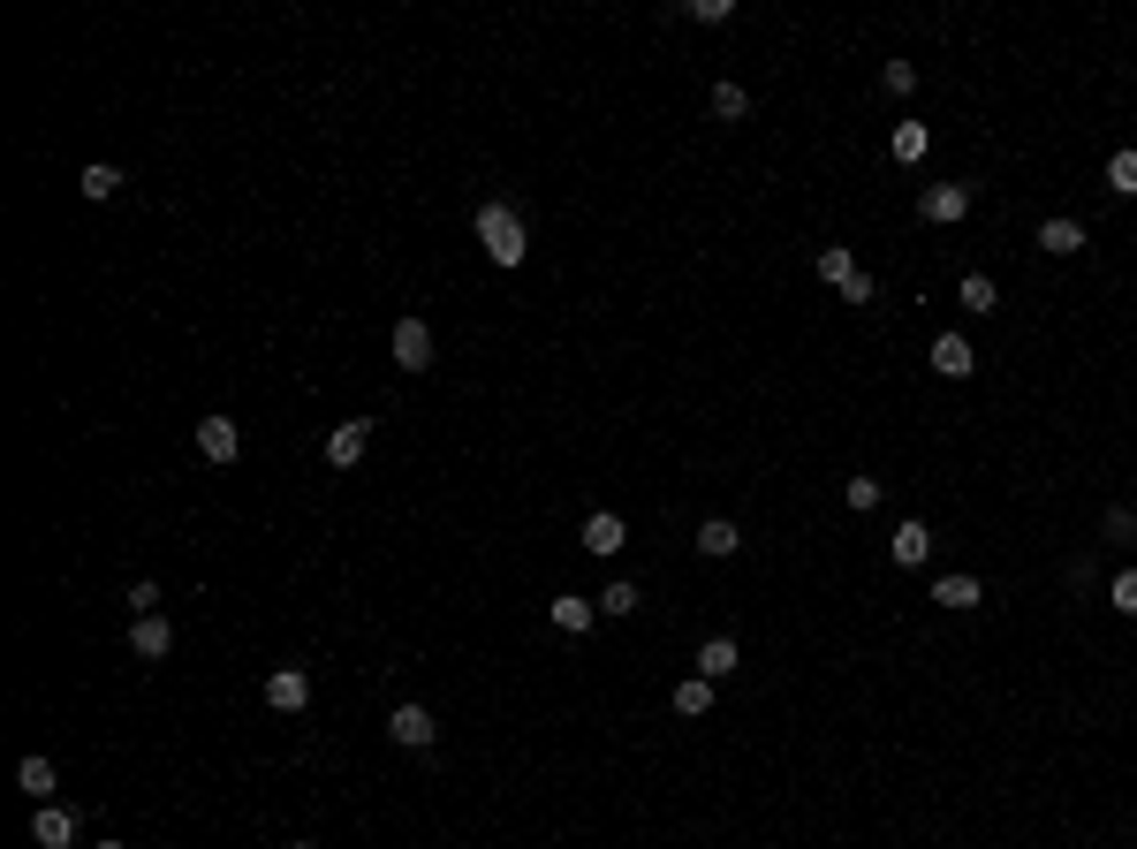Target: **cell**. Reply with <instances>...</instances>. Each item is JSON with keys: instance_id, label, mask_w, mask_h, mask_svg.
Here are the masks:
<instances>
[{"instance_id": "6da1fadb", "label": "cell", "mask_w": 1137, "mask_h": 849, "mask_svg": "<svg viewBox=\"0 0 1137 849\" xmlns=\"http://www.w3.org/2000/svg\"><path fill=\"white\" fill-rule=\"evenodd\" d=\"M470 228H478V243H486L493 266H523V251H531V228H523V212L508 206V198H486Z\"/></svg>"}, {"instance_id": "7a4b0ae2", "label": "cell", "mask_w": 1137, "mask_h": 849, "mask_svg": "<svg viewBox=\"0 0 1137 849\" xmlns=\"http://www.w3.org/2000/svg\"><path fill=\"white\" fill-rule=\"evenodd\" d=\"M198 456H206V463H236V456H243V425L220 418V410L198 418Z\"/></svg>"}, {"instance_id": "3957f363", "label": "cell", "mask_w": 1137, "mask_h": 849, "mask_svg": "<svg viewBox=\"0 0 1137 849\" xmlns=\"http://www.w3.org/2000/svg\"><path fill=\"white\" fill-rule=\"evenodd\" d=\"M365 448H372V425H365V418H349V425L327 432V463H335V470H357V463H365Z\"/></svg>"}, {"instance_id": "277c9868", "label": "cell", "mask_w": 1137, "mask_h": 849, "mask_svg": "<svg viewBox=\"0 0 1137 849\" xmlns=\"http://www.w3.org/2000/svg\"><path fill=\"white\" fill-rule=\"evenodd\" d=\"M395 364L402 372H425L432 364V327L425 319H395Z\"/></svg>"}, {"instance_id": "5b68a950", "label": "cell", "mask_w": 1137, "mask_h": 849, "mask_svg": "<svg viewBox=\"0 0 1137 849\" xmlns=\"http://www.w3.org/2000/svg\"><path fill=\"white\" fill-rule=\"evenodd\" d=\"M266 706H273V713H303V706H311V676H303V668H273V676H266Z\"/></svg>"}, {"instance_id": "8992f818", "label": "cell", "mask_w": 1137, "mask_h": 849, "mask_svg": "<svg viewBox=\"0 0 1137 849\" xmlns=\"http://www.w3.org/2000/svg\"><path fill=\"white\" fill-rule=\"evenodd\" d=\"M129 652H137V660H168V652H174V622H168V615H137Z\"/></svg>"}, {"instance_id": "52a82bcc", "label": "cell", "mask_w": 1137, "mask_h": 849, "mask_svg": "<svg viewBox=\"0 0 1137 849\" xmlns=\"http://www.w3.org/2000/svg\"><path fill=\"white\" fill-rule=\"evenodd\" d=\"M387 736H395L402 751H425L440 728H432V713H425V706H395V713H387Z\"/></svg>"}, {"instance_id": "ba28073f", "label": "cell", "mask_w": 1137, "mask_h": 849, "mask_svg": "<svg viewBox=\"0 0 1137 849\" xmlns=\"http://www.w3.org/2000/svg\"><path fill=\"white\" fill-rule=\"evenodd\" d=\"M31 842H39V849H69V842H77V811H69V805H39Z\"/></svg>"}, {"instance_id": "9c48e42d", "label": "cell", "mask_w": 1137, "mask_h": 849, "mask_svg": "<svg viewBox=\"0 0 1137 849\" xmlns=\"http://www.w3.org/2000/svg\"><path fill=\"white\" fill-rule=\"evenodd\" d=\"M918 212H926V220H964V212H970V182H932L926 198H918Z\"/></svg>"}, {"instance_id": "30bf717a", "label": "cell", "mask_w": 1137, "mask_h": 849, "mask_svg": "<svg viewBox=\"0 0 1137 849\" xmlns=\"http://www.w3.org/2000/svg\"><path fill=\"white\" fill-rule=\"evenodd\" d=\"M932 372H940V380H970V372H978L970 341L964 334H940V341H932Z\"/></svg>"}, {"instance_id": "8fae6325", "label": "cell", "mask_w": 1137, "mask_h": 849, "mask_svg": "<svg viewBox=\"0 0 1137 849\" xmlns=\"http://www.w3.org/2000/svg\"><path fill=\"white\" fill-rule=\"evenodd\" d=\"M1039 251H1047V258H1077V251H1085V220H1061V212H1054L1047 228H1039Z\"/></svg>"}, {"instance_id": "7c38bea8", "label": "cell", "mask_w": 1137, "mask_h": 849, "mask_svg": "<svg viewBox=\"0 0 1137 849\" xmlns=\"http://www.w3.org/2000/svg\"><path fill=\"white\" fill-rule=\"evenodd\" d=\"M547 615H553V630L585 637V630H591V615H599V599H585V592H561V599L547 607Z\"/></svg>"}, {"instance_id": "4fadbf2b", "label": "cell", "mask_w": 1137, "mask_h": 849, "mask_svg": "<svg viewBox=\"0 0 1137 849\" xmlns=\"http://www.w3.org/2000/svg\"><path fill=\"white\" fill-rule=\"evenodd\" d=\"M736 547H744V531H736L728 516H706V523H698V553H706V561H728Z\"/></svg>"}, {"instance_id": "5bb4252c", "label": "cell", "mask_w": 1137, "mask_h": 849, "mask_svg": "<svg viewBox=\"0 0 1137 849\" xmlns=\"http://www.w3.org/2000/svg\"><path fill=\"white\" fill-rule=\"evenodd\" d=\"M622 539H630V531H622V516H615V509H591L585 516V547L591 553H622Z\"/></svg>"}, {"instance_id": "9a60e30c", "label": "cell", "mask_w": 1137, "mask_h": 849, "mask_svg": "<svg viewBox=\"0 0 1137 849\" xmlns=\"http://www.w3.org/2000/svg\"><path fill=\"white\" fill-rule=\"evenodd\" d=\"M736 660H744V652H736V637H706V645H698V676H706V682L736 676Z\"/></svg>"}, {"instance_id": "2e32d148", "label": "cell", "mask_w": 1137, "mask_h": 849, "mask_svg": "<svg viewBox=\"0 0 1137 849\" xmlns=\"http://www.w3.org/2000/svg\"><path fill=\"white\" fill-rule=\"evenodd\" d=\"M978 599H986L978 577H932V607H956V615H964V607H978Z\"/></svg>"}, {"instance_id": "e0dca14e", "label": "cell", "mask_w": 1137, "mask_h": 849, "mask_svg": "<svg viewBox=\"0 0 1137 849\" xmlns=\"http://www.w3.org/2000/svg\"><path fill=\"white\" fill-rule=\"evenodd\" d=\"M926 553H932V531H926V523H895V561H902V569H918Z\"/></svg>"}, {"instance_id": "ac0fdd59", "label": "cell", "mask_w": 1137, "mask_h": 849, "mask_svg": "<svg viewBox=\"0 0 1137 849\" xmlns=\"http://www.w3.org/2000/svg\"><path fill=\"white\" fill-rule=\"evenodd\" d=\"M857 273H865V266H857V258H849L842 243H827V251H819V281H827V289H849Z\"/></svg>"}, {"instance_id": "d6986e66", "label": "cell", "mask_w": 1137, "mask_h": 849, "mask_svg": "<svg viewBox=\"0 0 1137 849\" xmlns=\"http://www.w3.org/2000/svg\"><path fill=\"white\" fill-rule=\"evenodd\" d=\"M77 190H84L91 206H107V198L122 190V168H107V160H99V168H84V174H77Z\"/></svg>"}, {"instance_id": "ffe728a7", "label": "cell", "mask_w": 1137, "mask_h": 849, "mask_svg": "<svg viewBox=\"0 0 1137 849\" xmlns=\"http://www.w3.org/2000/svg\"><path fill=\"white\" fill-rule=\"evenodd\" d=\"M675 713H682V721H698V713H714V682H706V676H690V682H682V690H675Z\"/></svg>"}, {"instance_id": "44dd1931", "label": "cell", "mask_w": 1137, "mask_h": 849, "mask_svg": "<svg viewBox=\"0 0 1137 849\" xmlns=\"http://www.w3.org/2000/svg\"><path fill=\"white\" fill-rule=\"evenodd\" d=\"M956 297H964V311H978V319H986V311H1001V289H994L986 273H964V289H956Z\"/></svg>"}, {"instance_id": "7402d4cb", "label": "cell", "mask_w": 1137, "mask_h": 849, "mask_svg": "<svg viewBox=\"0 0 1137 849\" xmlns=\"http://www.w3.org/2000/svg\"><path fill=\"white\" fill-rule=\"evenodd\" d=\"M926 144H932L926 122H895V160H902V168H918V160H926Z\"/></svg>"}, {"instance_id": "603a6c76", "label": "cell", "mask_w": 1137, "mask_h": 849, "mask_svg": "<svg viewBox=\"0 0 1137 849\" xmlns=\"http://www.w3.org/2000/svg\"><path fill=\"white\" fill-rule=\"evenodd\" d=\"M714 114H720V122H744V114H751V91L720 77V84H714Z\"/></svg>"}, {"instance_id": "cb8c5ba5", "label": "cell", "mask_w": 1137, "mask_h": 849, "mask_svg": "<svg viewBox=\"0 0 1137 849\" xmlns=\"http://www.w3.org/2000/svg\"><path fill=\"white\" fill-rule=\"evenodd\" d=\"M16 781H23V797L53 805V766H46V759H23V766H16Z\"/></svg>"}, {"instance_id": "d4e9b609", "label": "cell", "mask_w": 1137, "mask_h": 849, "mask_svg": "<svg viewBox=\"0 0 1137 849\" xmlns=\"http://www.w3.org/2000/svg\"><path fill=\"white\" fill-rule=\"evenodd\" d=\"M1107 190L1137 198V152H1115V160H1107Z\"/></svg>"}, {"instance_id": "484cf974", "label": "cell", "mask_w": 1137, "mask_h": 849, "mask_svg": "<svg viewBox=\"0 0 1137 849\" xmlns=\"http://www.w3.org/2000/svg\"><path fill=\"white\" fill-rule=\"evenodd\" d=\"M599 615H637V585H630V577H622V585H607V592H599Z\"/></svg>"}, {"instance_id": "4316f807", "label": "cell", "mask_w": 1137, "mask_h": 849, "mask_svg": "<svg viewBox=\"0 0 1137 849\" xmlns=\"http://www.w3.org/2000/svg\"><path fill=\"white\" fill-rule=\"evenodd\" d=\"M880 84L895 91V99H902V91H918V69H910V61H887V69H880Z\"/></svg>"}, {"instance_id": "83f0119b", "label": "cell", "mask_w": 1137, "mask_h": 849, "mask_svg": "<svg viewBox=\"0 0 1137 849\" xmlns=\"http://www.w3.org/2000/svg\"><path fill=\"white\" fill-rule=\"evenodd\" d=\"M842 493H849V509H880V478H849Z\"/></svg>"}, {"instance_id": "f1b7e54d", "label": "cell", "mask_w": 1137, "mask_h": 849, "mask_svg": "<svg viewBox=\"0 0 1137 849\" xmlns=\"http://www.w3.org/2000/svg\"><path fill=\"white\" fill-rule=\"evenodd\" d=\"M1107 599H1115V607H1123V615H1137V569H1123V577H1115V585H1107Z\"/></svg>"}, {"instance_id": "f546056e", "label": "cell", "mask_w": 1137, "mask_h": 849, "mask_svg": "<svg viewBox=\"0 0 1137 849\" xmlns=\"http://www.w3.org/2000/svg\"><path fill=\"white\" fill-rule=\"evenodd\" d=\"M736 16V0H690V23H728Z\"/></svg>"}, {"instance_id": "4dcf8cb0", "label": "cell", "mask_w": 1137, "mask_h": 849, "mask_svg": "<svg viewBox=\"0 0 1137 849\" xmlns=\"http://www.w3.org/2000/svg\"><path fill=\"white\" fill-rule=\"evenodd\" d=\"M129 607H137V615H160V585H152V577H137V585H129Z\"/></svg>"}, {"instance_id": "1f68e13d", "label": "cell", "mask_w": 1137, "mask_h": 849, "mask_svg": "<svg viewBox=\"0 0 1137 849\" xmlns=\"http://www.w3.org/2000/svg\"><path fill=\"white\" fill-rule=\"evenodd\" d=\"M91 849H122V842H91Z\"/></svg>"}, {"instance_id": "d6a6232c", "label": "cell", "mask_w": 1137, "mask_h": 849, "mask_svg": "<svg viewBox=\"0 0 1137 849\" xmlns=\"http://www.w3.org/2000/svg\"><path fill=\"white\" fill-rule=\"evenodd\" d=\"M289 849H319V842H289Z\"/></svg>"}]
</instances>
